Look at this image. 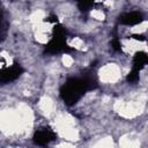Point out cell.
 Here are the masks:
<instances>
[{
  "label": "cell",
  "instance_id": "obj_1",
  "mask_svg": "<svg viewBox=\"0 0 148 148\" xmlns=\"http://www.w3.org/2000/svg\"><path fill=\"white\" fill-rule=\"evenodd\" d=\"M98 76L101 81L105 83H116L121 77V68L116 64H108L104 65L99 72Z\"/></svg>",
  "mask_w": 148,
  "mask_h": 148
},
{
  "label": "cell",
  "instance_id": "obj_2",
  "mask_svg": "<svg viewBox=\"0 0 148 148\" xmlns=\"http://www.w3.org/2000/svg\"><path fill=\"white\" fill-rule=\"evenodd\" d=\"M90 16H91V18H94L96 21H104L105 20V12L102 10L101 8H95L90 12Z\"/></svg>",
  "mask_w": 148,
  "mask_h": 148
},
{
  "label": "cell",
  "instance_id": "obj_3",
  "mask_svg": "<svg viewBox=\"0 0 148 148\" xmlns=\"http://www.w3.org/2000/svg\"><path fill=\"white\" fill-rule=\"evenodd\" d=\"M61 62L65 67H71L74 64V58L69 54H64L62 58H61Z\"/></svg>",
  "mask_w": 148,
  "mask_h": 148
}]
</instances>
